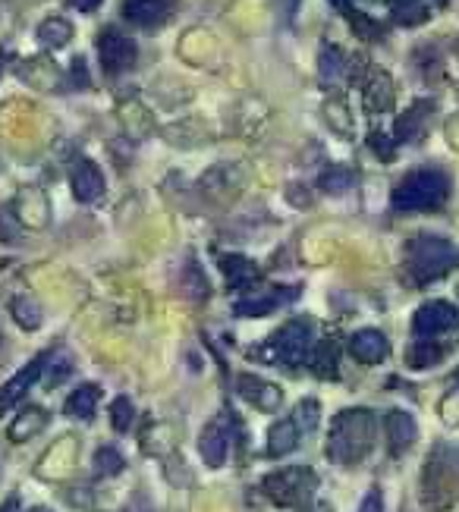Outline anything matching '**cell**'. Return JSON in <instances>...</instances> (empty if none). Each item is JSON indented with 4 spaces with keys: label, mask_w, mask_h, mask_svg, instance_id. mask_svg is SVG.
I'll return each instance as SVG.
<instances>
[{
    "label": "cell",
    "mask_w": 459,
    "mask_h": 512,
    "mask_svg": "<svg viewBox=\"0 0 459 512\" xmlns=\"http://www.w3.org/2000/svg\"><path fill=\"white\" fill-rule=\"evenodd\" d=\"M359 512H384V500H381V491H368Z\"/></svg>",
    "instance_id": "4dcf8cb0"
},
{
    "label": "cell",
    "mask_w": 459,
    "mask_h": 512,
    "mask_svg": "<svg viewBox=\"0 0 459 512\" xmlns=\"http://www.w3.org/2000/svg\"><path fill=\"white\" fill-rule=\"evenodd\" d=\"M98 403H101V387L98 384H82L67 396V406H63V409H67V415H73V418H92Z\"/></svg>",
    "instance_id": "e0dca14e"
},
{
    "label": "cell",
    "mask_w": 459,
    "mask_h": 512,
    "mask_svg": "<svg viewBox=\"0 0 459 512\" xmlns=\"http://www.w3.org/2000/svg\"><path fill=\"white\" fill-rule=\"evenodd\" d=\"M45 421H48V415L41 412L38 406H26V412L13 421L10 437H13L16 443H19V440H29V437H35L41 428H45Z\"/></svg>",
    "instance_id": "44dd1931"
},
{
    "label": "cell",
    "mask_w": 459,
    "mask_h": 512,
    "mask_svg": "<svg viewBox=\"0 0 459 512\" xmlns=\"http://www.w3.org/2000/svg\"><path fill=\"white\" fill-rule=\"evenodd\" d=\"M70 4H73L76 10H82V13H92V10L101 4V0H70Z\"/></svg>",
    "instance_id": "1f68e13d"
},
{
    "label": "cell",
    "mask_w": 459,
    "mask_h": 512,
    "mask_svg": "<svg viewBox=\"0 0 459 512\" xmlns=\"http://www.w3.org/2000/svg\"><path fill=\"white\" fill-rule=\"evenodd\" d=\"M312 343H315V324L305 318H296L290 324H283L277 337L265 346L268 362L299 365L305 359H312Z\"/></svg>",
    "instance_id": "5b68a950"
},
{
    "label": "cell",
    "mask_w": 459,
    "mask_h": 512,
    "mask_svg": "<svg viewBox=\"0 0 459 512\" xmlns=\"http://www.w3.org/2000/svg\"><path fill=\"white\" fill-rule=\"evenodd\" d=\"M0 512H19V497H10L7 503H4V509Z\"/></svg>",
    "instance_id": "d6a6232c"
},
{
    "label": "cell",
    "mask_w": 459,
    "mask_h": 512,
    "mask_svg": "<svg viewBox=\"0 0 459 512\" xmlns=\"http://www.w3.org/2000/svg\"><path fill=\"white\" fill-rule=\"evenodd\" d=\"M177 0H123V16L139 29H158L170 19Z\"/></svg>",
    "instance_id": "30bf717a"
},
{
    "label": "cell",
    "mask_w": 459,
    "mask_h": 512,
    "mask_svg": "<svg viewBox=\"0 0 459 512\" xmlns=\"http://www.w3.org/2000/svg\"><path fill=\"white\" fill-rule=\"evenodd\" d=\"M199 453H202L205 465H211V469H221V465L227 462V453H230V425H227L224 415L205 425V431L199 437Z\"/></svg>",
    "instance_id": "9c48e42d"
},
{
    "label": "cell",
    "mask_w": 459,
    "mask_h": 512,
    "mask_svg": "<svg viewBox=\"0 0 459 512\" xmlns=\"http://www.w3.org/2000/svg\"><path fill=\"white\" fill-rule=\"evenodd\" d=\"M428 114H431V104H425V101H422V104H415L406 117H400V123H397V139H400V142H412V139L422 132Z\"/></svg>",
    "instance_id": "7402d4cb"
},
{
    "label": "cell",
    "mask_w": 459,
    "mask_h": 512,
    "mask_svg": "<svg viewBox=\"0 0 459 512\" xmlns=\"http://www.w3.org/2000/svg\"><path fill=\"white\" fill-rule=\"evenodd\" d=\"M318 421H321L318 399H302V403L296 406V412H293V425L299 428V434H312L318 428Z\"/></svg>",
    "instance_id": "603a6c76"
},
{
    "label": "cell",
    "mask_w": 459,
    "mask_h": 512,
    "mask_svg": "<svg viewBox=\"0 0 459 512\" xmlns=\"http://www.w3.org/2000/svg\"><path fill=\"white\" fill-rule=\"evenodd\" d=\"M133 418H136V409H133V403H129L126 396L114 399V409H111V421H114V428H117V431H126L129 425H133Z\"/></svg>",
    "instance_id": "f1b7e54d"
},
{
    "label": "cell",
    "mask_w": 459,
    "mask_h": 512,
    "mask_svg": "<svg viewBox=\"0 0 459 512\" xmlns=\"http://www.w3.org/2000/svg\"><path fill=\"white\" fill-rule=\"evenodd\" d=\"M32 512H54V509H48V506H35Z\"/></svg>",
    "instance_id": "e575fe53"
},
{
    "label": "cell",
    "mask_w": 459,
    "mask_h": 512,
    "mask_svg": "<svg viewBox=\"0 0 459 512\" xmlns=\"http://www.w3.org/2000/svg\"><path fill=\"white\" fill-rule=\"evenodd\" d=\"M459 264V249L441 236H415L406 246V274L415 286H428L431 280L450 274Z\"/></svg>",
    "instance_id": "3957f363"
},
{
    "label": "cell",
    "mask_w": 459,
    "mask_h": 512,
    "mask_svg": "<svg viewBox=\"0 0 459 512\" xmlns=\"http://www.w3.org/2000/svg\"><path fill=\"white\" fill-rule=\"evenodd\" d=\"M70 183H73V195L79 198V202H98V198L104 195V173L85 158L73 164Z\"/></svg>",
    "instance_id": "4fadbf2b"
},
{
    "label": "cell",
    "mask_w": 459,
    "mask_h": 512,
    "mask_svg": "<svg viewBox=\"0 0 459 512\" xmlns=\"http://www.w3.org/2000/svg\"><path fill=\"white\" fill-rule=\"evenodd\" d=\"M444 352L447 349L437 340H415V346H409V352H406V365L415 368V371H425V368L441 362Z\"/></svg>",
    "instance_id": "ac0fdd59"
},
{
    "label": "cell",
    "mask_w": 459,
    "mask_h": 512,
    "mask_svg": "<svg viewBox=\"0 0 459 512\" xmlns=\"http://www.w3.org/2000/svg\"><path fill=\"white\" fill-rule=\"evenodd\" d=\"M261 487H265V494L280 506H302L312 500L315 487H318V475L312 469H299V465H293V469H277V472L265 475Z\"/></svg>",
    "instance_id": "277c9868"
},
{
    "label": "cell",
    "mask_w": 459,
    "mask_h": 512,
    "mask_svg": "<svg viewBox=\"0 0 459 512\" xmlns=\"http://www.w3.org/2000/svg\"><path fill=\"white\" fill-rule=\"evenodd\" d=\"M321 76L327 82H334V79L343 76V54L337 48H324L321 51Z\"/></svg>",
    "instance_id": "83f0119b"
},
{
    "label": "cell",
    "mask_w": 459,
    "mask_h": 512,
    "mask_svg": "<svg viewBox=\"0 0 459 512\" xmlns=\"http://www.w3.org/2000/svg\"><path fill=\"white\" fill-rule=\"evenodd\" d=\"M296 447H299V428L293 425V418L280 421V425L271 428V434H268V453L271 456H287Z\"/></svg>",
    "instance_id": "ffe728a7"
},
{
    "label": "cell",
    "mask_w": 459,
    "mask_h": 512,
    "mask_svg": "<svg viewBox=\"0 0 459 512\" xmlns=\"http://www.w3.org/2000/svg\"><path fill=\"white\" fill-rule=\"evenodd\" d=\"M312 371L318 377H334L337 374V346L334 343H324L312 352Z\"/></svg>",
    "instance_id": "d4e9b609"
},
{
    "label": "cell",
    "mask_w": 459,
    "mask_h": 512,
    "mask_svg": "<svg viewBox=\"0 0 459 512\" xmlns=\"http://www.w3.org/2000/svg\"><path fill=\"white\" fill-rule=\"evenodd\" d=\"M375 447V415L368 409H346L334 418L327 434V456L337 465L362 462Z\"/></svg>",
    "instance_id": "6da1fadb"
},
{
    "label": "cell",
    "mask_w": 459,
    "mask_h": 512,
    "mask_svg": "<svg viewBox=\"0 0 459 512\" xmlns=\"http://www.w3.org/2000/svg\"><path fill=\"white\" fill-rule=\"evenodd\" d=\"M334 4H337V7H346V4H349V0H334Z\"/></svg>",
    "instance_id": "d590c367"
},
{
    "label": "cell",
    "mask_w": 459,
    "mask_h": 512,
    "mask_svg": "<svg viewBox=\"0 0 459 512\" xmlns=\"http://www.w3.org/2000/svg\"><path fill=\"white\" fill-rule=\"evenodd\" d=\"M447 0H387L390 16L400 22V26H419V22L431 19L441 10Z\"/></svg>",
    "instance_id": "2e32d148"
},
{
    "label": "cell",
    "mask_w": 459,
    "mask_h": 512,
    "mask_svg": "<svg viewBox=\"0 0 459 512\" xmlns=\"http://www.w3.org/2000/svg\"><path fill=\"white\" fill-rule=\"evenodd\" d=\"M453 384H456V387H459V371H456V374H453Z\"/></svg>",
    "instance_id": "8d00e7d4"
},
{
    "label": "cell",
    "mask_w": 459,
    "mask_h": 512,
    "mask_svg": "<svg viewBox=\"0 0 459 512\" xmlns=\"http://www.w3.org/2000/svg\"><path fill=\"white\" fill-rule=\"evenodd\" d=\"M123 465H126V459H123V453H120L117 447H101V450L95 453V475H101V478H107V475H120V472H123Z\"/></svg>",
    "instance_id": "cb8c5ba5"
},
{
    "label": "cell",
    "mask_w": 459,
    "mask_h": 512,
    "mask_svg": "<svg viewBox=\"0 0 459 512\" xmlns=\"http://www.w3.org/2000/svg\"><path fill=\"white\" fill-rule=\"evenodd\" d=\"M38 38H41V44H48V48H60V44L70 41V22L51 19L38 29Z\"/></svg>",
    "instance_id": "4316f807"
},
{
    "label": "cell",
    "mask_w": 459,
    "mask_h": 512,
    "mask_svg": "<svg viewBox=\"0 0 459 512\" xmlns=\"http://www.w3.org/2000/svg\"><path fill=\"white\" fill-rule=\"evenodd\" d=\"M13 318H16V324H19V327L35 330V327L41 324V308H38L32 299L19 296V299H13Z\"/></svg>",
    "instance_id": "484cf974"
},
{
    "label": "cell",
    "mask_w": 459,
    "mask_h": 512,
    "mask_svg": "<svg viewBox=\"0 0 459 512\" xmlns=\"http://www.w3.org/2000/svg\"><path fill=\"white\" fill-rule=\"evenodd\" d=\"M384 428H387V450H390V456H403L415 443V434H419V428H415V418L409 412H400V409L387 412Z\"/></svg>",
    "instance_id": "7c38bea8"
},
{
    "label": "cell",
    "mask_w": 459,
    "mask_h": 512,
    "mask_svg": "<svg viewBox=\"0 0 459 512\" xmlns=\"http://www.w3.org/2000/svg\"><path fill=\"white\" fill-rule=\"evenodd\" d=\"M349 352H353L356 359L365 362V365H378V362L387 359L390 343H387V337H384L381 330L365 327V330L353 333V340H349Z\"/></svg>",
    "instance_id": "5bb4252c"
},
{
    "label": "cell",
    "mask_w": 459,
    "mask_h": 512,
    "mask_svg": "<svg viewBox=\"0 0 459 512\" xmlns=\"http://www.w3.org/2000/svg\"><path fill=\"white\" fill-rule=\"evenodd\" d=\"M296 296H299V289H265V293H252V296L236 302V315L239 318H261V315H268V311L293 302Z\"/></svg>",
    "instance_id": "8fae6325"
},
{
    "label": "cell",
    "mask_w": 459,
    "mask_h": 512,
    "mask_svg": "<svg viewBox=\"0 0 459 512\" xmlns=\"http://www.w3.org/2000/svg\"><path fill=\"white\" fill-rule=\"evenodd\" d=\"M98 57H101V66H104V73H123L129 70V66L136 63L139 57V48H136V41H129L126 35H120L117 29H107L98 35Z\"/></svg>",
    "instance_id": "52a82bcc"
},
{
    "label": "cell",
    "mask_w": 459,
    "mask_h": 512,
    "mask_svg": "<svg viewBox=\"0 0 459 512\" xmlns=\"http://www.w3.org/2000/svg\"><path fill=\"white\" fill-rule=\"evenodd\" d=\"M321 186L327 192H346L349 186H353V173H349V170H327L321 176Z\"/></svg>",
    "instance_id": "f546056e"
},
{
    "label": "cell",
    "mask_w": 459,
    "mask_h": 512,
    "mask_svg": "<svg viewBox=\"0 0 459 512\" xmlns=\"http://www.w3.org/2000/svg\"><path fill=\"white\" fill-rule=\"evenodd\" d=\"M459 324V315H456V308L444 299H434V302H425L419 311H415V318H412V333L419 340H434V337H441V333L453 330Z\"/></svg>",
    "instance_id": "8992f818"
},
{
    "label": "cell",
    "mask_w": 459,
    "mask_h": 512,
    "mask_svg": "<svg viewBox=\"0 0 459 512\" xmlns=\"http://www.w3.org/2000/svg\"><path fill=\"white\" fill-rule=\"evenodd\" d=\"M221 271H224L230 286H249L252 280H258V267L243 255H224L221 258Z\"/></svg>",
    "instance_id": "d6986e66"
},
{
    "label": "cell",
    "mask_w": 459,
    "mask_h": 512,
    "mask_svg": "<svg viewBox=\"0 0 459 512\" xmlns=\"http://www.w3.org/2000/svg\"><path fill=\"white\" fill-rule=\"evenodd\" d=\"M239 396L252 403L255 409L261 412H274L280 406L283 393L271 384V381H261V377H252V374H243L239 377Z\"/></svg>",
    "instance_id": "9a60e30c"
},
{
    "label": "cell",
    "mask_w": 459,
    "mask_h": 512,
    "mask_svg": "<svg viewBox=\"0 0 459 512\" xmlns=\"http://www.w3.org/2000/svg\"><path fill=\"white\" fill-rule=\"evenodd\" d=\"M48 368V352L45 355H38V359H32L23 371H16L10 381L4 384V390H0V415H4L10 406H16L19 399H23L38 381H41V374H45Z\"/></svg>",
    "instance_id": "ba28073f"
},
{
    "label": "cell",
    "mask_w": 459,
    "mask_h": 512,
    "mask_svg": "<svg viewBox=\"0 0 459 512\" xmlns=\"http://www.w3.org/2000/svg\"><path fill=\"white\" fill-rule=\"evenodd\" d=\"M450 198V176L437 167H419L406 173L400 186L393 189V211L409 214V211H437L447 205Z\"/></svg>",
    "instance_id": "7a4b0ae2"
},
{
    "label": "cell",
    "mask_w": 459,
    "mask_h": 512,
    "mask_svg": "<svg viewBox=\"0 0 459 512\" xmlns=\"http://www.w3.org/2000/svg\"><path fill=\"white\" fill-rule=\"evenodd\" d=\"M293 10H296V0H283V13H287V19L293 16Z\"/></svg>",
    "instance_id": "836d02e7"
}]
</instances>
